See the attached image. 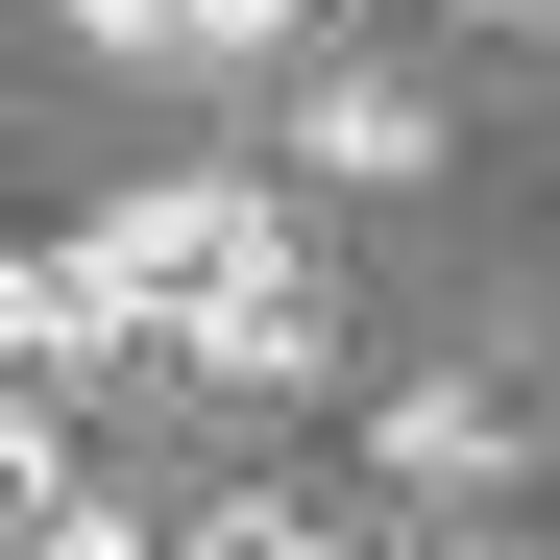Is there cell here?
I'll return each instance as SVG.
<instances>
[{"mask_svg":"<svg viewBox=\"0 0 560 560\" xmlns=\"http://www.w3.org/2000/svg\"><path fill=\"white\" fill-rule=\"evenodd\" d=\"M244 268H293V220L220 196V171H171V196H122L98 244H73V317H98V341H196Z\"/></svg>","mask_w":560,"mask_h":560,"instance_id":"1","label":"cell"},{"mask_svg":"<svg viewBox=\"0 0 560 560\" xmlns=\"http://www.w3.org/2000/svg\"><path fill=\"white\" fill-rule=\"evenodd\" d=\"M196 365L220 390H317V268H244V293L196 317Z\"/></svg>","mask_w":560,"mask_h":560,"instance_id":"2","label":"cell"},{"mask_svg":"<svg viewBox=\"0 0 560 560\" xmlns=\"http://www.w3.org/2000/svg\"><path fill=\"white\" fill-rule=\"evenodd\" d=\"M293 147H317V171H365V196H390V171L439 147V98H415V73H317V98H293Z\"/></svg>","mask_w":560,"mask_h":560,"instance_id":"3","label":"cell"},{"mask_svg":"<svg viewBox=\"0 0 560 560\" xmlns=\"http://www.w3.org/2000/svg\"><path fill=\"white\" fill-rule=\"evenodd\" d=\"M49 365H73V390H98L122 341L73 317V268H49V244H0V390H49Z\"/></svg>","mask_w":560,"mask_h":560,"instance_id":"4","label":"cell"},{"mask_svg":"<svg viewBox=\"0 0 560 560\" xmlns=\"http://www.w3.org/2000/svg\"><path fill=\"white\" fill-rule=\"evenodd\" d=\"M73 25H98V49H147V73H220V49H268V25H293V0H73Z\"/></svg>","mask_w":560,"mask_h":560,"instance_id":"5","label":"cell"},{"mask_svg":"<svg viewBox=\"0 0 560 560\" xmlns=\"http://www.w3.org/2000/svg\"><path fill=\"white\" fill-rule=\"evenodd\" d=\"M488 463H512L488 390H390V488H488Z\"/></svg>","mask_w":560,"mask_h":560,"instance_id":"6","label":"cell"},{"mask_svg":"<svg viewBox=\"0 0 560 560\" xmlns=\"http://www.w3.org/2000/svg\"><path fill=\"white\" fill-rule=\"evenodd\" d=\"M25 560H171V536H147V512H49Z\"/></svg>","mask_w":560,"mask_h":560,"instance_id":"7","label":"cell"},{"mask_svg":"<svg viewBox=\"0 0 560 560\" xmlns=\"http://www.w3.org/2000/svg\"><path fill=\"white\" fill-rule=\"evenodd\" d=\"M220 560H341V536H268V512H220Z\"/></svg>","mask_w":560,"mask_h":560,"instance_id":"8","label":"cell"},{"mask_svg":"<svg viewBox=\"0 0 560 560\" xmlns=\"http://www.w3.org/2000/svg\"><path fill=\"white\" fill-rule=\"evenodd\" d=\"M463 560H488V536H463Z\"/></svg>","mask_w":560,"mask_h":560,"instance_id":"9","label":"cell"}]
</instances>
